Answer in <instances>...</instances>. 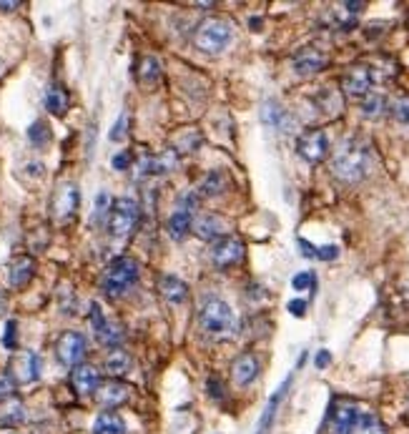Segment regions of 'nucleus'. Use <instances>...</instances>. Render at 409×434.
Returning a JSON list of instances; mask_svg holds the SVG:
<instances>
[{
    "instance_id": "43",
    "label": "nucleus",
    "mask_w": 409,
    "mask_h": 434,
    "mask_svg": "<svg viewBox=\"0 0 409 434\" xmlns=\"http://www.w3.org/2000/svg\"><path fill=\"white\" fill-rule=\"evenodd\" d=\"M299 246H302V254H304V257H309V259H314V257H317V246H311V243L309 241H306V238H299Z\"/></svg>"
},
{
    "instance_id": "34",
    "label": "nucleus",
    "mask_w": 409,
    "mask_h": 434,
    "mask_svg": "<svg viewBox=\"0 0 409 434\" xmlns=\"http://www.w3.org/2000/svg\"><path fill=\"white\" fill-rule=\"evenodd\" d=\"M291 286H294V291L314 289V286H317V277H314L311 271H302V274H297V277L291 279Z\"/></svg>"
},
{
    "instance_id": "36",
    "label": "nucleus",
    "mask_w": 409,
    "mask_h": 434,
    "mask_svg": "<svg viewBox=\"0 0 409 434\" xmlns=\"http://www.w3.org/2000/svg\"><path fill=\"white\" fill-rule=\"evenodd\" d=\"M15 329H18V324L15 322L6 324V334H3V344H6V349H15Z\"/></svg>"
},
{
    "instance_id": "18",
    "label": "nucleus",
    "mask_w": 409,
    "mask_h": 434,
    "mask_svg": "<svg viewBox=\"0 0 409 434\" xmlns=\"http://www.w3.org/2000/svg\"><path fill=\"white\" fill-rule=\"evenodd\" d=\"M35 274V261L31 257H15L8 263V284L13 289H23Z\"/></svg>"
},
{
    "instance_id": "15",
    "label": "nucleus",
    "mask_w": 409,
    "mask_h": 434,
    "mask_svg": "<svg viewBox=\"0 0 409 434\" xmlns=\"http://www.w3.org/2000/svg\"><path fill=\"white\" fill-rule=\"evenodd\" d=\"M101 384V372L91 364H78V367H73L71 372V387L78 392V394H93Z\"/></svg>"
},
{
    "instance_id": "3",
    "label": "nucleus",
    "mask_w": 409,
    "mask_h": 434,
    "mask_svg": "<svg viewBox=\"0 0 409 434\" xmlns=\"http://www.w3.org/2000/svg\"><path fill=\"white\" fill-rule=\"evenodd\" d=\"M234 35V28L224 18H206L198 23L196 33H193V46L204 53H221L229 48Z\"/></svg>"
},
{
    "instance_id": "19",
    "label": "nucleus",
    "mask_w": 409,
    "mask_h": 434,
    "mask_svg": "<svg viewBox=\"0 0 409 434\" xmlns=\"http://www.w3.org/2000/svg\"><path fill=\"white\" fill-rule=\"evenodd\" d=\"M259 359L254 354H241L234 359L232 364V376L234 382L238 384V387H249L254 379L259 376Z\"/></svg>"
},
{
    "instance_id": "33",
    "label": "nucleus",
    "mask_w": 409,
    "mask_h": 434,
    "mask_svg": "<svg viewBox=\"0 0 409 434\" xmlns=\"http://www.w3.org/2000/svg\"><path fill=\"white\" fill-rule=\"evenodd\" d=\"M392 116H394L397 123L409 125V96H402L392 103Z\"/></svg>"
},
{
    "instance_id": "22",
    "label": "nucleus",
    "mask_w": 409,
    "mask_h": 434,
    "mask_svg": "<svg viewBox=\"0 0 409 434\" xmlns=\"http://www.w3.org/2000/svg\"><path fill=\"white\" fill-rule=\"evenodd\" d=\"M131 354L123 351V349H111L106 356V362H103V369H106V374H111L113 379H119V376H125L131 372Z\"/></svg>"
},
{
    "instance_id": "23",
    "label": "nucleus",
    "mask_w": 409,
    "mask_h": 434,
    "mask_svg": "<svg viewBox=\"0 0 409 434\" xmlns=\"http://www.w3.org/2000/svg\"><path fill=\"white\" fill-rule=\"evenodd\" d=\"M347 434H387V429H384L382 419L376 415L359 409V415L354 417V422H351V427L347 429Z\"/></svg>"
},
{
    "instance_id": "8",
    "label": "nucleus",
    "mask_w": 409,
    "mask_h": 434,
    "mask_svg": "<svg viewBox=\"0 0 409 434\" xmlns=\"http://www.w3.org/2000/svg\"><path fill=\"white\" fill-rule=\"evenodd\" d=\"M86 351H88L86 336L80 334V331H63L60 339L55 342V354H58V359L66 367H78L83 362Z\"/></svg>"
},
{
    "instance_id": "27",
    "label": "nucleus",
    "mask_w": 409,
    "mask_h": 434,
    "mask_svg": "<svg viewBox=\"0 0 409 434\" xmlns=\"http://www.w3.org/2000/svg\"><path fill=\"white\" fill-rule=\"evenodd\" d=\"M46 108L53 116H66L68 111V91L63 86H58V83H53V86L46 91Z\"/></svg>"
},
{
    "instance_id": "46",
    "label": "nucleus",
    "mask_w": 409,
    "mask_h": 434,
    "mask_svg": "<svg viewBox=\"0 0 409 434\" xmlns=\"http://www.w3.org/2000/svg\"><path fill=\"white\" fill-rule=\"evenodd\" d=\"M0 71H3V63H0Z\"/></svg>"
},
{
    "instance_id": "7",
    "label": "nucleus",
    "mask_w": 409,
    "mask_h": 434,
    "mask_svg": "<svg viewBox=\"0 0 409 434\" xmlns=\"http://www.w3.org/2000/svg\"><path fill=\"white\" fill-rule=\"evenodd\" d=\"M8 372H10V379L18 384H31L40 376V356L35 351H18V354L10 356L8 362Z\"/></svg>"
},
{
    "instance_id": "40",
    "label": "nucleus",
    "mask_w": 409,
    "mask_h": 434,
    "mask_svg": "<svg viewBox=\"0 0 409 434\" xmlns=\"http://www.w3.org/2000/svg\"><path fill=\"white\" fill-rule=\"evenodd\" d=\"M206 389H209V394H211L214 399H221V397H224V387L218 384V379H209V382H206Z\"/></svg>"
},
{
    "instance_id": "42",
    "label": "nucleus",
    "mask_w": 409,
    "mask_h": 434,
    "mask_svg": "<svg viewBox=\"0 0 409 434\" xmlns=\"http://www.w3.org/2000/svg\"><path fill=\"white\" fill-rule=\"evenodd\" d=\"M329 362H331V354L327 351V349H322L317 354V359H314V364H317L319 369H324V367H329Z\"/></svg>"
},
{
    "instance_id": "39",
    "label": "nucleus",
    "mask_w": 409,
    "mask_h": 434,
    "mask_svg": "<svg viewBox=\"0 0 409 434\" xmlns=\"http://www.w3.org/2000/svg\"><path fill=\"white\" fill-rule=\"evenodd\" d=\"M13 394V379L6 374H0V399H8Z\"/></svg>"
},
{
    "instance_id": "4",
    "label": "nucleus",
    "mask_w": 409,
    "mask_h": 434,
    "mask_svg": "<svg viewBox=\"0 0 409 434\" xmlns=\"http://www.w3.org/2000/svg\"><path fill=\"white\" fill-rule=\"evenodd\" d=\"M136 281H139V263L128 257H121L106 266L101 286L108 296H123Z\"/></svg>"
},
{
    "instance_id": "26",
    "label": "nucleus",
    "mask_w": 409,
    "mask_h": 434,
    "mask_svg": "<svg viewBox=\"0 0 409 434\" xmlns=\"http://www.w3.org/2000/svg\"><path fill=\"white\" fill-rule=\"evenodd\" d=\"M191 224H193V218H191V214H189L186 209L173 211L171 218H168V236H171L173 241H181V238L189 236Z\"/></svg>"
},
{
    "instance_id": "29",
    "label": "nucleus",
    "mask_w": 409,
    "mask_h": 434,
    "mask_svg": "<svg viewBox=\"0 0 409 434\" xmlns=\"http://www.w3.org/2000/svg\"><path fill=\"white\" fill-rule=\"evenodd\" d=\"M26 419V412H23V404L18 399L8 401V407L3 409V415H0V424H6V427H15L20 422Z\"/></svg>"
},
{
    "instance_id": "16",
    "label": "nucleus",
    "mask_w": 409,
    "mask_h": 434,
    "mask_svg": "<svg viewBox=\"0 0 409 434\" xmlns=\"http://www.w3.org/2000/svg\"><path fill=\"white\" fill-rule=\"evenodd\" d=\"M191 229L198 238H204V241H216V238L224 236L226 224H224V218L216 216V214H201L198 218H193Z\"/></svg>"
},
{
    "instance_id": "12",
    "label": "nucleus",
    "mask_w": 409,
    "mask_h": 434,
    "mask_svg": "<svg viewBox=\"0 0 409 434\" xmlns=\"http://www.w3.org/2000/svg\"><path fill=\"white\" fill-rule=\"evenodd\" d=\"M93 397H96V401H98L101 407L116 409V407H121L123 401H128V397H131V387L119 382V379H108V382L98 384V389L93 392Z\"/></svg>"
},
{
    "instance_id": "2",
    "label": "nucleus",
    "mask_w": 409,
    "mask_h": 434,
    "mask_svg": "<svg viewBox=\"0 0 409 434\" xmlns=\"http://www.w3.org/2000/svg\"><path fill=\"white\" fill-rule=\"evenodd\" d=\"M198 322H201L204 334L211 336V339H229V336L236 334V314L221 299H209L201 306Z\"/></svg>"
},
{
    "instance_id": "20",
    "label": "nucleus",
    "mask_w": 409,
    "mask_h": 434,
    "mask_svg": "<svg viewBox=\"0 0 409 434\" xmlns=\"http://www.w3.org/2000/svg\"><path fill=\"white\" fill-rule=\"evenodd\" d=\"M359 415V407L351 404V401H339L337 407L331 409L329 417V432L331 434H347V429L351 427L354 417Z\"/></svg>"
},
{
    "instance_id": "44",
    "label": "nucleus",
    "mask_w": 409,
    "mask_h": 434,
    "mask_svg": "<svg viewBox=\"0 0 409 434\" xmlns=\"http://www.w3.org/2000/svg\"><path fill=\"white\" fill-rule=\"evenodd\" d=\"M15 8H20V3L18 0H13V3H10V0H0V10H15Z\"/></svg>"
},
{
    "instance_id": "10",
    "label": "nucleus",
    "mask_w": 409,
    "mask_h": 434,
    "mask_svg": "<svg viewBox=\"0 0 409 434\" xmlns=\"http://www.w3.org/2000/svg\"><path fill=\"white\" fill-rule=\"evenodd\" d=\"M91 327H93V331H96V339H98L103 347L119 349V344L123 342V331H121V327L103 316L98 304H93L91 306Z\"/></svg>"
},
{
    "instance_id": "45",
    "label": "nucleus",
    "mask_w": 409,
    "mask_h": 434,
    "mask_svg": "<svg viewBox=\"0 0 409 434\" xmlns=\"http://www.w3.org/2000/svg\"><path fill=\"white\" fill-rule=\"evenodd\" d=\"M6 309H8V296L0 291V316L6 314Z\"/></svg>"
},
{
    "instance_id": "17",
    "label": "nucleus",
    "mask_w": 409,
    "mask_h": 434,
    "mask_svg": "<svg viewBox=\"0 0 409 434\" xmlns=\"http://www.w3.org/2000/svg\"><path fill=\"white\" fill-rule=\"evenodd\" d=\"M261 121H264V125H269V128H277V131H284V133L294 125L289 111H286L279 101H266V103L261 105Z\"/></svg>"
},
{
    "instance_id": "9",
    "label": "nucleus",
    "mask_w": 409,
    "mask_h": 434,
    "mask_svg": "<svg viewBox=\"0 0 409 434\" xmlns=\"http://www.w3.org/2000/svg\"><path fill=\"white\" fill-rule=\"evenodd\" d=\"M297 151L299 156L306 161V164H322L327 153H329V141H327V133L314 128V131H306L299 136L297 141Z\"/></svg>"
},
{
    "instance_id": "31",
    "label": "nucleus",
    "mask_w": 409,
    "mask_h": 434,
    "mask_svg": "<svg viewBox=\"0 0 409 434\" xmlns=\"http://www.w3.org/2000/svg\"><path fill=\"white\" fill-rule=\"evenodd\" d=\"M382 108H384V98L379 96V93H369L362 103V111L367 119H376V116L382 113Z\"/></svg>"
},
{
    "instance_id": "14",
    "label": "nucleus",
    "mask_w": 409,
    "mask_h": 434,
    "mask_svg": "<svg viewBox=\"0 0 409 434\" xmlns=\"http://www.w3.org/2000/svg\"><path fill=\"white\" fill-rule=\"evenodd\" d=\"M78 209V189L76 184H63L53 196V214L58 221H68Z\"/></svg>"
},
{
    "instance_id": "13",
    "label": "nucleus",
    "mask_w": 409,
    "mask_h": 434,
    "mask_svg": "<svg viewBox=\"0 0 409 434\" xmlns=\"http://www.w3.org/2000/svg\"><path fill=\"white\" fill-rule=\"evenodd\" d=\"M329 66V58L327 53H322L319 48H302L297 51V55L291 58V68L299 73V76H314V73L324 71Z\"/></svg>"
},
{
    "instance_id": "6",
    "label": "nucleus",
    "mask_w": 409,
    "mask_h": 434,
    "mask_svg": "<svg viewBox=\"0 0 409 434\" xmlns=\"http://www.w3.org/2000/svg\"><path fill=\"white\" fill-rule=\"evenodd\" d=\"M209 257H211V263L216 269H229V266H234V263L244 259V243L236 236H221L216 241H211Z\"/></svg>"
},
{
    "instance_id": "41",
    "label": "nucleus",
    "mask_w": 409,
    "mask_h": 434,
    "mask_svg": "<svg viewBox=\"0 0 409 434\" xmlns=\"http://www.w3.org/2000/svg\"><path fill=\"white\" fill-rule=\"evenodd\" d=\"M286 309H289L294 316H304V314H306V302H302V299H294V302H289V306H286Z\"/></svg>"
},
{
    "instance_id": "25",
    "label": "nucleus",
    "mask_w": 409,
    "mask_h": 434,
    "mask_svg": "<svg viewBox=\"0 0 409 434\" xmlns=\"http://www.w3.org/2000/svg\"><path fill=\"white\" fill-rule=\"evenodd\" d=\"M93 434H125V424L116 412H101L93 422Z\"/></svg>"
},
{
    "instance_id": "24",
    "label": "nucleus",
    "mask_w": 409,
    "mask_h": 434,
    "mask_svg": "<svg viewBox=\"0 0 409 434\" xmlns=\"http://www.w3.org/2000/svg\"><path fill=\"white\" fill-rule=\"evenodd\" d=\"M159 291L166 302H171V304H184L186 296H189V286L178 277H171V274H168V277H161Z\"/></svg>"
},
{
    "instance_id": "38",
    "label": "nucleus",
    "mask_w": 409,
    "mask_h": 434,
    "mask_svg": "<svg viewBox=\"0 0 409 434\" xmlns=\"http://www.w3.org/2000/svg\"><path fill=\"white\" fill-rule=\"evenodd\" d=\"M125 125H128V119L121 116L119 123H116V128L111 131V141H123L125 139Z\"/></svg>"
},
{
    "instance_id": "11",
    "label": "nucleus",
    "mask_w": 409,
    "mask_h": 434,
    "mask_svg": "<svg viewBox=\"0 0 409 434\" xmlns=\"http://www.w3.org/2000/svg\"><path fill=\"white\" fill-rule=\"evenodd\" d=\"M372 71L367 66H351L349 71L344 73L342 88L349 98H367L372 91Z\"/></svg>"
},
{
    "instance_id": "30",
    "label": "nucleus",
    "mask_w": 409,
    "mask_h": 434,
    "mask_svg": "<svg viewBox=\"0 0 409 434\" xmlns=\"http://www.w3.org/2000/svg\"><path fill=\"white\" fill-rule=\"evenodd\" d=\"M159 76H161L159 60L153 58V55H146V58H141L139 78L143 80V83H153V80H159Z\"/></svg>"
},
{
    "instance_id": "5",
    "label": "nucleus",
    "mask_w": 409,
    "mask_h": 434,
    "mask_svg": "<svg viewBox=\"0 0 409 434\" xmlns=\"http://www.w3.org/2000/svg\"><path fill=\"white\" fill-rule=\"evenodd\" d=\"M141 206L133 198H116L108 209V234L113 238H128L139 226Z\"/></svg>"
},
{
    "instance_id": "35",
    "label": "nucleus",
    "mask_w": 409,
    "mask_h": 434,
    "mask_svg": "<svg viewBox=\"0 0 409 434\" xmlns=\"http://www.w3.org/2000/svg\"><path fill=\"white\" fill-rule=\"evenodd\" d=\"M131 161H133L131 153L121 151V153H116V156H113V168H116V171H125V168L131 166Z\"/></svg>"
},
{
    "instance_id": "1",
    "label": "nucleus",
    "mask_w": 409,
    "mask_h": 434,
    "mask_svg": "<svg viewBox=\"0 0 409 434\" xmlns=\"http://www.w3.org/2000/svg\"><path fill=\"white\" fill-rule=\"evenodd\" d=\"M372 171V153L359 141H344L331 158V173L344 184H356Z\"/></svg>"
},
{
    "instance_id": "37",
    "label": "nucleus",
    "mask_w": 409,
    "mask_h": 434,
    "mask_svg": "<svg viewBox=\"0 0 409 434\" xmlns=\"http://www.w3.org/2000/svg\"><path fill=\"white\" fill-rule=\"evenodd\" d=\"M339 257V249L337 246H319L317 249V257L314 259H322V261H331V259Z\"/></svg>"
},
{
    "instance_id": "28",
    "label": "nucleus",
    "mask_w": 409,
    "mask_h": 434,
    "mask_svg": "<svg viewBox=\"0 0 409 434\" xmlns=\"http://www.w3.org/2000/svg\"><path fill=\"white\" fill-rule=\"evenodd\" d=\"M229 176H226L224 171H211L209 176L204 178V184H201V193L204 196H221V193H226L229 191Z\"/></svg>"
},
{
    "instance_id": "32",
    "label": "nucleus",
    "mask_w": 409,
    "mask_h": 434,
    "mask_svg": "<svg viewBox=\"0 0 409 434\" xmlns=\"http://www.w3.org/2000/svg\"><path fill=\"white\" fill-rule=\"evenodd\" d=\"M28 139H31L33 146H43L51 141V131H48V125L43 123V121H35V123L28 128Z\"/></svg>"
},
{
    "instance_id": "21",
    "label": "nucleus",
    "mask_w": 409,
    "mask_h": 434,
    "mask_svg": "<svg viewBox=\"0 0 409 434\" xmlns=\"http://www.w3.org/2000/svg\"><path fill=\"white\" fill-rule=\"evenodd\" d=\"M289 384H291V376L277 389V392H274V397H271L269 404H266V409H264V415H261V419H259L256 434H271V427H274V419H277V412H279V404H281V399H284Z\"/></svg>"
}]
</instances>
